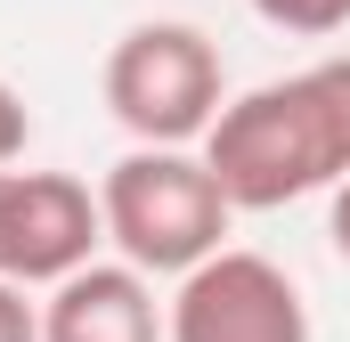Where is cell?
I'll list each match as a JSON object with an SVG mask.
<instances>
[{
    "label": "cell",
    "mask_w": 350,
    "mask_h": 342,
    "mask_svg": "<svg viewBox=\"0 0 350 342\" xmlns=\"http://www.w3.org/2000/svg\"><path fill=\"white\" fill-rule=\"evenodd\" d=\"M106 237V212L74 171H0V277L57 285Z\"/></svg>",
    "instance_id": "5b68a950"
},
{
    "label": "cell",
    "mask_w": 350,
    "mask_h": 342,
    "mask_svg": "<svg viewBox=\"0 0 350 342\" xmlns=\"http://www.w3.org/2000/svg\"><path fill=\"white\" fill-rule=\"evenodd\" d=\"M25 155V98L0 82V163H16Z\"/></svg>",
    "instance_id": "9c48e42d"
},
{
    "label": "cell",
    "mask_w": 350,
    "mask_h": 342,
    "mask_svg": "<svg viewBox=\"0 0 350 342\" xmlns=\"http://www.w3.org/2000/svg\"><path fill=\"white\" fill-rule=\"evenodd\" d=\"M0 171H8V163H0Z\"/></svg>",
    "instance_id": "8fae6325"
},
{
    "label": "cell",
    "mask_w": 350,
    "mask_h": 342,
    "mask_svg": "<svg viewBox=\"0 0 350 342\" xmlns=\"http://www.w3.org/2000/svg\"><path fill=\"white\" fill-rule=\"evenodd\" d=\"M204 163L237 212H277L350 171V57L228 98L204 131Z\"/></svg>",
    "instance_id": "6da1fadb"
},
{
    "label": "cell",
    "mask_w": 350,
    "mask_h": 342,
    "mask_svg": "<svg viewBox=\"0 0 350 342\" xmlns=\"http://www.w3.org/2000/svg\"><path fill=\"white\" fill-rule=\"evenodd\" d=\"M0 342H41V310L25 302L16 277H0Z\"/></svg>",
    "instance_id": "ba28073f"
},
{
    "label": "cell",
    "mask_w": 350,
    "mask_h": 342,
    "mask_svg": "<svg viewBox=\"0 0 350 342\" xmlns=\"http://www.w3.org/2000/svg\"><path fill=\"white\" fill-rule=\"evenodd\" d=\"M253 16L277 33H301V41H326L350 25V0H253Z\"/></svg>",
    "instance_id": "52a82bcc"
},
{
    "label": "cell",
    "mask_w": 350,
    "mask_h": 342,
    "mask_svg": "<svg viewBox=\"0 0 350 342\" xmlns=\"http://www.w3.org/2000/svg\"><path fill=\"white\" fill-rule=\"evenodd\" d=\"M98 212H106V237L122 245L131 269L187 277L196 261L220 253L237 204L220 196V179H212L204 155H187V147H131L122 163L106 171Z\"/></svg>",
    "instance_id": "7a4b0ae2"
},
{
    "label": "cell",
    "mask_w": 350,
    "mask_h": 342,
    "mask_svg": "<svg viewBox=\"0 0 350 342\" xmlns=\"http://www.w3.org/2000/svg\"><path fill=\"white\" fill-rule=\"evenodd\" d=\"M106 106L139 147H187L228 106L220 98V49L196 25H131L106 57Z\"/></svg>",
    "instance_id": "3957f363"
},
{
    "label": "cell",
    "mask_w": 350,
    "mask_h": 342,
    "mask_svg": "<svg viewBox=\"0 0 350 342\" xmlns=\"http://www.w3.org/2000/svg\"><path fill=\"white\" fill-rule=\"evenodd\" d=\"M172 342H310V302L301 285L261 253H220L196 261L172 293Z\"/></svg>",
    "instance_id": "277c9868"
},
{
    "label": "cell",
    "mask_w": 350,
    "mask_h": 342,
    "mask_svg": "<svg viewBox=\"0 0 350 342\" xmlns=\"http://www.w3.org/2000/svg\"><path fill=\"white\" fill-rule=\"evenodd\" d=\"M326 237H334V253L350 261V171L334 179V204H326Z\"/></svg>",
    "instance_id": "30bf717a"
},
{
    "label": "cell",
    "mask_w": 350,
    "mask_h": 342,
    "mask_svg": "<svg viewBox=\"0 0 350 342\" xmlns=\"http://www.w3.org/2000/svg\"><path fill=\"white\" fill-rule=\"evenodd\" d=\"M41 342H163L147 269H131V261H82L74 277H57L49 310H41Z\"/></svg>",
    "instance_id": "8992f818"
}]
</instances>
